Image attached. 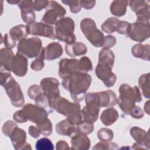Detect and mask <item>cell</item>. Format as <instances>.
<instances>
[{
	"instance_id": "obj_35",
	"label": "cell",
	"mask_w": 150,
	"mask_h": 150,
	"mask_svg": "<svg viewBox=\"0 0 150 150\" xmlns=\"http://www.w3.org/2000/svg\"><path fill=\"white\" fill-rule=\"evenodd\" d=\"M129 5L135 13L149 8L148 2L144 1H129Z\"/></svg>"
},
{
	"instance_id": "obj_7",
	"label": "cell",
	"mask_w": 150,
	"mask_h": 150,
	"mask_svg": "<svg viewBox=\"0 0 150 150\" xmlns=\"http://www.w3.org/2000/svg\"><path fill=\"white\" fill-rule=\"evenodd\" d=\"M56 38L67 45L76 42V37L74 34L75 25L74 21L70 17H63L54 24Z\"/></svg>"
},
{
	"instance_id": "obj_29",
	"label": "cell",
	"mask_w": 150,
	"mask_h": 150,
	"mask_svg": "<svg viewBox=\"0 0 150 150\" xmlns=\"http://www.w3.org/2000/svg\"><path fill=\"white\" fill-rule=\"evenodd\" d=\"M115 55L110 49L103 48L98 54V63L107 65L111 68L113 67L114 63Z\"/></svg>"
},
{
	"instance_id": "obj_4",
	"label": "cell",
	"mask_w": 150,
	"mask_h": 150,
	"mask_svg": "<svg viewBox=\"0 0 150 150\" xmlns=\"http://www.w3.org/2000/svg\"><path fill=\"white\" fill-rule=\"evenodd\" d=\"M59 65L58 74L62 79L67 78L73 73H87L93 70L91 61L87 56H83L79 60L76 59H62L60 60Z\"/></svg>"
},
{
	"instance_id": "obj_45",
	"label": "cell",
	"mask_w": 150,
	"mask_h": 150,
	"mask_svg": "<svg viewBox=\"0 0 150 150\" xmlns=\"http://www.w3.org/2000/svg\"><path fill=\"white\" fill-rule=\"evenodd\" d=\"M116 43V39L115 36L112 35H107L106 36H104V42L103 45V48L106 49H110L112 47H113Z\"/></svg>"
},
{
	"instance_id": "obj_42",
	"label": "cell",
	"mask_w": 150,
	"mask_h": 150,
	"mask_svg": "<svg viewBox=\"0 0 150 150\" xmlns=\"http://www.w3.org/2000/svg\"><path fill=\"white\" fill-rule=\"evenodd\" d=\"M43 91L40 86L33 84L30 86L28 90V95L31 100H35L36 98Z\"/></svg>"
},
{
	"instance_id": "obj_34",
	"label": "cell",
	"mask_w": 150,
	"mask_h": 150,
	"mask_svg": "<svg viewBox=\"0 0 150 150\" xmlns=\"http://www.w3.org/2000/svg\"><path fill=\"white\" fill-rule=\"evenodd\" d=\"M45 49L43 48L38 56H37L36 58L31 63L30 68L34 71L41 70L45 66Z\"/></svg>"
},
{
	"instance_id": "obj_23",
	"label": "cell",
	"mask_w": 150,
	"mask_h": 150,
	"mask_svg": "<svg viewBox=\"0 0 150 150\" xmlns=\"http://www.w3.org/2000/svg\"><path fill=\"white\" fill-rule=\"evenodd\" d=\"M45 57L47 60H52L59 58L63 53L61 45L58 42H52L45 48Z\"/></svg>"
},
{
	"instance_id": "obj_38",
	"label": "cell",
	"mask_w": 150,
	"mask_h": 150,
	"mask_svg": "<svg viewBox=\"0 0 150 150\" xmlns=\"http://www.w3.org/2000/svg\"><path fill=\"white\" fill-rule=\"evenodd\" d=\"M36 127L39 129L40 134L44 136H49L52 132V124L49 118L43 123L36 125Z\"/></svg>"
},
{
	"instance_id": "obj_33",
	"label": "cell",
	"mask_w": 150,
	"mask_h": 150,
	"mask_svg": "<svg viewBox=\"0 0 150 150\" xmlns=\"http://www.w3.org/2000/svg\"><path fill=\"white\" fill-rule=\"evenodd\" d=\"M76 128L77 133L88 135L93 131L94 127L93 123L88 121H82L80 124L76 125Z\"/></svg>"
},
{
	"instance_id": "obj_40",
	"label": "cell",
	"mask_w": 150,
	"mask_h": 150,
	"mask_svg": "<svg viewBox=\"0 0 150 150\" xmlns=\"http://www.w3.org/2000/svg\"><path fill=\"white\" fill-rule=\"evenodd\" d=\"M16 127H18L17 124L14 121L11 120L6 121L2 128L3 134L8 137H10L11 134Z\"/></svg>"
},
{
	"instance_id": "obj_3",
	"label": "cell",
	"mask_w": 150,
	"mask_h": 150,
	"mask_svg": "<svg viewBox=\"0 0 150 150\" xmlns=\"http://www.w3.org/2000/svg\"><path fill=\"white\" fill-rule=\"evenodd\" d=\"M120 96L117 104L121 110L126 115H129L136 103L142 101L141 91L137 86L132 87L128 84H122L119 87Z\"/></svg>"
},
{
	"instance_id": "obj_48",
	"label": "cell",
	"mask_w": 150,
	"mask_h": 150,
	"mask_svg": "<svg viewBox=\"0 0 150 150\" xmlns=\"http://www.w3.org/2000/svg\"><path fill=\"white\" fill-rule=\"evenodd\" d=\"M3 39H4L3 42L6 47H8L9 49H12L16 46V42H15L14 40H13L11 38V37L10 36L9 33H6L4 35Z\"/></svg>"
},
{
	"instance_id": "obj_53",
	"label": "cell",
	"mask_w": 150,
	"mask_h": 150,
	"mask_svg": "<svg viewBox=\"0 0 150 150\" xmlns=\"http://www.w3.org/2000/svg\"><path fill=\"white\" fill-rule=\"evenodd\" d=\"M21 1H18V0H8L7 1V2L10 4H12V5H15V4H17L18 5L19 3H20Z\"/></svg>"
},
{
	"instance_id": "obj_17",
	"label": "cell",
	"mask_w": 150,
	"mask_h": 150,
	"mask_svg": "<svg viewBox=\"0 0 150 150\" xmlns=\"http://www.w3.org/2000/svg\"><path fill=\"white\" fill-rule=\"evenodd\" d=\"M28 65V58L17 52L12 61L11 71L17 76L23 77L27 73Z\"/></svg>"
},
{
	"instance_id": "obj_39",
	"label": "cell",
	"mask_w": 150,
	"mask_h": 150,
	"mask_svg": "<svg viewBox=\"0 0 150 150\" xmlns=\"http://www.w3.org/2000/svg\"><path fill=\"white\" fill-rule=\"evenodd\" d=\"M93 149H119V146L118 144L109 142H104L100 141V142L96 144L93 148Z\"/></svg>"
},
{
	"instance_id": "obj_18",
	"label": "cell",
	"mask_w": 150,
	"mask_h": 150,
	"mask_svg": "<svg viewBox=\"0 0 150 150\" xmlns=\"http://www.w3.org/2000/svg\"><path fill=\"white\" fill-rule=\"evenodd\" d=\"M18 6L21 9V17L23 22L27 24L35 22L36 16L33 8V1H21Z\"/></svg>"
},
{
	"instance_id": "obj_24",
	"label": "cell",
	"mask_w": 150,
	"mask_h": 150,
	"mask_svg": "<svg viewBox=\"0 0 150 150\" xmlns=\"http://www.w3.org/2000/svg\"><path fill=\"white\" fill-rule=\"evenodd\" d=\"M14 56L15 55L11 49L6 47L2 48L0 50L1 68L11 72Z\"/></svg>"
},
{
	"instance_id": "obj_14",
	"label": "cell",
	"mask_w": 150,
	"mask_h": 150,
	"mask_svg": "<svg viewBox=\"0 0 150 150\" xmlns=\"http://www.w3.org/2000/svg\"><path fill=\"white\" fill-rule=\"evenodd\" d=\"M28 35L40 36L53 40L56 39L54 27L43 22H33L26 24Z\"/></svg>"
},
{
	"instance_id": "obj_47",
	"label": "cell",
	"mask_w": 150,
	"mask_h": 150,
	"mask_svg": "<svg viewBox=\"0 0 150 150\" xmlns=\"http://www.w3.org/2000/svg\"><path fill=\"white\" fill-rule=\"evenodd\" d=\"M49 1L46 0H39L33 1V8L35 11H40L42 9L46 8L49 4Z\"/></svg>"
},
{
	"instance_id": "obj_6",
	"label": "cell",
	"mask_w": 150,
	"mask_h": 150,
	"mask_svg": "<svg viewBox=\"0 0 150 150\" xmlns=\"http://www.w3.org/2000/svg\"><path fill=\"white\" fill-rule=\"evenodd\" d=\"M51 108L65 116L75 125L83 121L80 105L78 103L70 102L66 98L60 96L55 100Z\"/></svg>"
},
{
	"instance_id": "obj_31",
	"label": "cell",
	"mask_w": 150,
	"mask_h": 150,
	"mask_svg": "<svg viewBox=\"0 0 150 150\" xmlns=\"http://www.w3.org/2000/svg\"><path fill=\"white\" fill-rule=\"evenodd\" d=\"M149 73L142 74L138 80V84L139 88L142 90L144 96L146 98L150 97V89H149Z\"/></svg>"
},
{
	"instance_id": "obj_20",
	"label": "cell",
	"mask_w": 150,
	"mask_h": 150,
	"mask_svg": "<svg viewBox=\"0 0 150 150\" xmlns=\"http://www.w3.org/2000/svg\"><path fill=\"white\" fill-rule=\"evenodd\" d=\"M81 112L83 121L94 123L98 118L100 107L93 103H86Z\"/></svg>"
},
{
	"instance_id": "obj_8",
	"label": "cell",
	"mask_w": 150,
	"mask_h": 150,
	"mask_svg": "<svg viewBox=\"0 0 150 150\" xmlns=\"http://www.w3.org/2000/svg\"><path fill=\"white\" fill-rule=\"evenodd\" d=\"M80 28L87 39L96 47L103 46L104 36L97 28L96 22L91 18H84L80 22Z\"/></svg>"
},
{
	"instance_id": "obj_28",
	"label": "cell",
	"mask_w": 150,
	"mask_h": 150,
	"mask_svg": "<svg viewBox=\"0 0 150 150\" xmlns=\"http://www.w3.org/2000/svg\"><path fill=\"white\" fill-rule=\"evenodd\" d=\"M9 35L15 42H20L26 39L28 35L26 25H18L13 26L9 30Z\"/></svg>"
},
{
	"instance_id": "obj_5",
	"label": "cell",
	"mask_w": 150,
	"mask_h": 150,
	"mask_svg": "<svg viewBox=\"0 0 150 150\" xmlns=\"http://www.w3.org/2000/svg\"><path fill=\"white\" fill-rule=\"evenodd\" d=\"M47 117L48 113L45 108L30 103L26 104L13 115V120L17 122L23 123L29 120L36 125L45 122L48 118Z\"/></svg>"
},
{
	"instance_id": "obj_25",
	"label": "cell",
	"mask_w": 150,
	"mask_h": 150,
	"mask_svg": "<svg viewBox=\"0 0 150 150\" xmlns=\"http://www.w3.org/2000/svg\"><path fill=\"white\" fill-rule=\"evenodd\" d=\"M66 53L71 57L84 55L87 52V46L83 43L76 42L72 44L65 45Z\"/></svg>"
},
{
	"instance_id": "obj_41",
	"label": "cell",
	"mask_w": 150,
	"mask_h": 150,
	"mask_svg": "<svg viewBox=\"0 0 150 150\" xmlns=\"http://www.w3.org/2000/svg\"><path fill=\"white\" fill-rule=\"evenodd\" d=\"M62 2L65 5L69 6L70 11L73 13H77L79 12L81 9V5L80 1H73V0H66L62 1Z\"/></svg>"
},
{
	"instance_id": "obj_37",
	"label": "cell",
	"mask_w": 150,
	"mask_h": 150,
	"mask_svg": "<svg viewBox=\"0 0 150 150\" xmlns=\"http://www.w3.org/2000/svg\"><path fill=\"white\" fill-rule=\"evenodd\" d=\"M35 148L38 150H53L54 145L47 138H42L37 141Z\"/></svg>"
},
{
	"instance_id": "obj_52",
	"label": "cell",
	"mask_w": 150,
	"mask_h": 150,
	"mask_svg": "<svg viewBox=\"0 0 150 150\" xmlns=\"http://www.w3.org/2000/svg\"><path fill=\"white\" fill-rule=\"evenodd\" d=\"M150 101L149 100H148L144 104V111L145 112L148 114L149 115L150 114Z\"/></svg>"
},
{
	"instance_id": "obj_49",
	"label": "cell",
	"mask_w": 150,
	"mask_h": 150,
	"mask_svg": "<svg viewBox=\"0 0 150 150\" xmlns=\"http://www.w3.org/2000/svg\"><path fill=\"white\" fill-rule=\"evenodd\" d=\"M28 133L32 137L34 138H38L39 137L40 134V132L38 127L33 125L29 126L28 128Z\"/></svg>"
},
{
	"instance_id": "obj_13",
	"label": "cell",
	"mask_w": 150,
	"mask_h": 150,
	"mask_svg": "<svg viewBox=\"0 0 150 150\" xmlns=\"http://www.w3.org/2000/svg\"><path fill=\"white\" fill-rule=\"evenodd\" d=\"M149 23L137 22L131 23L127 36L132 40L142 42L149 38Z\"/></svg>"
},
{
	"instance_id": "obj_19",
	"label": "cell",
	"mask_w": 150,
	"mask_h": 150,
	"mask_svg": "<svg viewBox=\"0 0 150 150\" xmlns=\"http://www.w3.org/2000/svg\"><path fill=\"white\" fill-rule=\"evenodd\" d=\"M129 133L137 144L143 147L144 149H149V131L146 132L139 127L134 126L130 129Z\"/></svg>"
},
{
	"instance_id": "obj_12",
	"label": "cell",
	"mask_w": 150,
	"mask_h": 150,
	"mask_svg": "<svg viewBox=\"0 0 150 150\" xmlns=\"http://www.w3.org/2000/svg\"><path fill=\"white\" fill-rule=\"evenodd\" d=\"M66 11L61 5L54 1H49L41 21L46 24L52 25L64 17Z\"/></svg>"
},
{
	"instance_id": "obj_50",
	"label": "cell",
	"mask_w": 150,
	"mask_h": 150,
	"mask_svg": "<svg viewBox=\"0 0 150 150\" xmlns=\"http://www.w3.org/2000/svg\"><path fill=\"white\" fill-rule=\"evenodd\" d=\"M56 148L57 150H66L70 149L67 142L63 140H60L56 143Z\"/></svg>"
},
{
	"instance_id": "obj_26",
	"label": "cell",
	"mask_w": 150,
	"mask_h": 150,
	"mask_svg": "<svg viewBox=\"0 0 150 150\" xmlns=\"http://www.w3.org/2000/svg\"><path fill=\"white\" fill-rule=\"evenodd\" d=\"M118 118V111L112 107L104 110L101 115L100 120L105 126H109L114 124Z\"/></svg>"
},
{
	"instance_id": "obj_16",
	"label": "cell",
	"mask_w": 150,
	"mask_h": 150,
	"mask_svg": "<svg viewBox=\"0 0 150 150\" xmlns=\"http://www.w3.org/2000/svg\"><path fill=\"white\" fill-rule=\"evenodd\" d=\"M10 138L15 149H32L30 145L26 142V133L23 129L16 127L11 134Z\"/></svg>"
},
{
	"instance_id": "obj_27",
	"label": "cell",
	"mask_w": 150,
	"mask_h": 150,
	"mask_svg": "<svg viewBox=\"0 0 150 150\" xmlns=\"http://www.w3.org/2000/svg\"><path fill=\"white\" fill-rule=\"evenodd\" d=\"M149 45L137 43L133 46L131 49L132 55L137 58H139L146 61L149 60Z\"/></svg>"
},
{
	"instance_id": "obj_44",
	"label": "cell",
	"mask_w": 150,
	"mask_h": 150,
	"mask_svg": "<svg viewBox=\"0 0 150 150\" xmlns=\"http://www.w3.org/2000/svg\"><path fill=\"white\" fill-rule=\"evenodd\" d=\"M35 104L42 108H46L48 105V100L46 95L42 92L35 100Z\"/></svg>"
},
{
	"instance_id": "obj_21",
	"label": "cell",
	"mask_w": 150,
	"mask_h": 150,
	"mask_svg": "<svg viewBox=\"0 0 150 150\" xmlns=\"http://www.w3.org/2000/svg\"><path fill=\"white\" fill-rule=\"evenodd\" d=\"M71 145V149L87 150L90 148L91 142L87 135L77 133L72 136Z\"/></svg>"
},
{
	"instance_id": "obj_32",
	"label": "cell",
	"mask_w": 150,
	"mask_h": 150,
	"mask_svg": "<svg viewBox=\"0 0 150 150\" xmlns=\"http://www.w3.org/2000/svg\"><path fill=\"white\" fill-rule=\"evenodd\" d=\"M120 20L115 17H110L107 19L101 25L102 30L108 34H110L116 31L117 25Z\"/></svg>"
},
{
	"instance_id": "obj_10",
	"label": "cell",
	"mask_w": 150,
	"mask_h": 150,
	"mask_svg": "<svg viewBox=\"0 0 150 150\" xmlns=\"http://www.w3.org/2000/svg\"><path fill=\"white\" fill-rule=\"evenodd\" d=\"M42 49V40L37 37H33L19 42L17 52L27 58L32 59L38 56Z\"/></svg>"
},
{
	"instance_id": "obj_15",
	"label": "cell",
	"mask_w": 150,
	"mask_h": 150,
	"mask_svg": "<svg viewBox=\"0 0 150 150\" xmlns=\"http://www.w3.org/2000/svg\"><path fill=\"white\" fill-rule=\"evenodd\" d=\"M111 69L112 68L110 67L100 63H98L96 67V76L107 87L113 86L117 80L116 75L112 71Z\"/></svg>"
},
{
	"instance_id": "obj_11",
	"label": "cell",
	"mask_w": 150,
	"mask_h": 150,
	"mask_svg": "<svg viewBox=\"0 0 150 150\" xmlns=\"http://www.w3.org/2000/svg\"><path fill=\"white\" fill-rule=\"evenodd\" d=\"M59 82L53 77H45L42 79L40 86L48 100L49 107L51 108L55 100L60 97Z\"/></svg>"
},
{
	"instance_id": "obj_36",
	"label": "cell",
	"mask_w": 150,
	"mask_h": 150,
	"mask_svg": "<svg viewBox=\"0 0 150 150\" xmlns=\"http://www.w3.org/2000/svg\"><path fill=\"white\" fill-rule=\"evenodd\" d=\"M98 138L101 141L109 142L111 141L114 137L112 131L107 128H102L100 129L97 133Z\"/></svg>"
},
{
	"instance_id": "obj_22",
	"label": "cell",
	"mask_w": 150,
	"mask_h": 150,
	"mask_svg": "<svg viewBox=\"0 0 150 150\" xmlns=\"http://www.w3.org/2000/svg\"><path fill=\"white\" fill-rule=\"evenodd\" d=\"M56 132L60 135L73 136L77 134L76 125L67 118L59 122L55 127Z\"/></svg>"
},
{
	"instance_id": "obj_46",
	"label": "cell",
	"mask_w": 150,
	"mask_h": 150,
	"mask_svg": "<svg viewBox=\"0 0 150 150\" xmlns=\"http://www.w3.org/2000/svg\"><path fill=\"white\" fill-rule=\"evenodd\" d=\"M129 115H131L134 118L140 119V118H142L144 117V112L141 108L135 105L132 108V110H131V111L130 112Z\"/></svg>"
},
{
	"instance_id": "obj_43",
	"label": "cell",
	"mask_w": 150,
	"mask_h": 150,
	"mask_svg": "<svg viewBox=\"0 0 150 150\" xmlns=\"http://www.w3.org/2000/svg\"><path fill=\"white\" fill-rule=\"evenodd\" d=\"M130 25H131V23L128 22L120 21L117 25L116 32H117L120 34L127 35L129 31Z\"/></svg>"
},
{
	"instance_id": "obj_2",
	"label": "cell",
	"mask_w": 150,
	"mask_h": 150,
	"mask_svg": "<svg viewBox=\"0 0 150 150\" xmlns=\"http://www.w3.org/2000/svg\"><path fill=\"white\" fill-rule=\"evenodd\" d=\"M0 84L5 88L13 106L21 107L24 105L25 99L19 83L11 76L10 71L2 68L0 71Z\"/></svg>"
},
{
	"instance_id": "obj_30",
	"label": "cell",
	"mask_w": 150,
	"mask_h": 150,
	"mask_svg": "<svg viewBox=\"0 0 150 150\" xmlns=\"http://www.w3.org/2000/svg\"><path fill=\"white\" fill-rule=\"evenodd\" d=\"M128 3L127 1H113L110 5V12L114 16L121 17L126 13Z\"/></svg>"
},
{
	"instance_id": "obj_51",
	"label": "cell",
	"mask_w": 150,
	"mask_h": 150,
	"mask_svg": "<svg viewBox=\"0 0 150 150\" xmlns=\"http://www.w3.org/2000/svg\"><path fill=\"white\" fill-rule=\"evenodd\" d=\"M96 1H80L81 6L86 9H92L96 4Z\"/></svg>"
},
{
	"instance_id": "obj_1",
	"label": "cell",
	"mask_w": 150,
	"mask_h": 150,
	"mask_svg": "<svg viewBox=\"0 0 150 150\" xmlns=\"http://www.w3.org/2000/svg\"><path fill=\"white\" fill-rule=\"evenodd\" d=\"M91 81L92 78L88 73L76 72L63 79L62 84L70 93L74 102L79 103L84 99Z\"/></svg>"
},
{
	"instance_id": "obj_9",
	"label": "cell",
	"mask_w": 150,
	"mask_h": 150,
	"mask_svg": "<svg viewBox=\"0 0 150 150\" xmlns=\"http://www.w3.org/2000/svg\"><path fill=\"white\" fill-rule=\"evenodd\" d=\"M86 103H93L100 107H113L117 103L115 93L110 90L100 92H90L86 94Z\"/></svg>"
}]
</instances>
